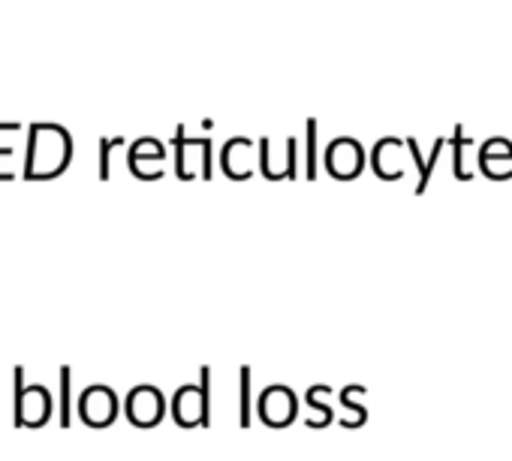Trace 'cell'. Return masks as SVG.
<instances>
[{"instance_id":"2e32d148","label":"cell","mask_w":512,"mask_h":461,"mask_svg":"<svg viewBox=\"0 0 512 461\" xmlns=\"http://www.w3.org/2000/svg\"><path fill=\"white\" fill-rule=\"evenodd\" d=\"M73 371L64 365L61 368V428H70V419H73V404H70V386H73Z\"/></svg>"},{"instance_id":"8992f818","label":"cell","mask_w":512,"mask_h":461,"mask_svg":"<svg viewBox=\"0 0 512 461\" xmlns=\"http://www.w3.org/2000/svg\"><path fill=\"white\" fill-rule=\"evenodd\" d=\"M127 419L136 428H154L166 416V398L157 386H136L124 401Z\"/></svg>"},{"instance_id":"52a82bcc","label":"cell","mask_w":512,"mask_h":461,"mask_svg":"<svg viewBox=\"0 0 512 461\" xmlns=\"http://www.w3.org/2000/svg\"><path fill=\"white\" fill-rule=\"evenodd\" d=\"M79 416L94 428H106L118 419V395L109 386H88L79 395Z\"/></svg>"},{"instance_id":"ba28073f","label":"cell","mask_w":512,"mask_h":461,"mask_svg":"<svg viewBox=\"0 0 512 461\" xmlns=\"http://www.w3.org/2000/svg\"><path fill=\"white\" fill-rule=\"evenodd\" d=\"M365 395V386H344L341 395H338V410H335V419H341L344 428H359L368 422V410L365 404H359L356 398Z\"/></svg>"},{"instance_id":"3957f363","label":"cell","mask_w":512,"mask_h":461,"mask_svg":"<svg viewBox=\"0 0 512 461\" xmlns=\"http://www.w3.org/2000/svg\"><path fill=\"white\" fill-rule=\"evenodd\" d=\"M16 380V410H13V422L16 428H43L52 416V395L46 386H25V368L13 371Z\"/></svg>"},{"instance_id":"9c48e42d","label":"cell","mask_w":512,"mask_h":461,"mask_svg":"<svg viewBox=\"0 0 512 461\" xmlns=\"http://www.w3.org/2000/svg\"><path fill=\"white\" fill-rule=\"evenodd\" d=\"M332 398H335V389H332V386H311V389H308L305 404L317 413V416H311V419L305 422L308 428H326L329 422H335Z\"/></svg>"},{"instance_id":"e0dca14e","label":"cell","mask_w":512,"mask_h":461,"mask_svg":"<svg viewBox=\"0 0 512 461\" xmlns=\"http://www.w3.org/2000/svg\"><path fill=\"white\" fill-rule=\"evenodd\" d=\"M124 145V139H100V178L106 181L112 172H109V157H112V148Z\"/></svg>"},{"instance_id":"6da1fadb","label":"cell","mask_w":512,"mask_h":461,"mask_svg":"<svg viewBox=\"0 0 512 461\" xmlns=\"http://www.w3.org/2000/svg\"><path fill=\"white\" fill-rule=\"evenodd\" d=\"M52 145V124H34L31 127V139H28V166H25V178H55L61 172L70 169L73 160V139L55 151H49Z\"/></svg>"},{"instance_id":"30bf717a","label":"cell","mask_w":512,"mask_h":461,"mask_svg":"<svg viewBox=\"0 0 512 461\" xmlns=\"http://www.w3.org/2000/svg\"><path fill=\"white\" fill-rule=\"evenodd\" d=\"M443 145H446V139H434V148H431V154H428V160L422 157V148H419V142L410 136V139H404V148L410 151V157H413V163H416V169H419V184H416V193H425L428 190V181H431V172H434V163H437V157H440V151H443Z\"/></svg>"},{"instance_id":"4fadbf2b","label":"cell","mask_w":512,"mask_h":461,"mask_svg":"<svg viewBox=\"0 0 512 461\" xmlns=\"http://www.w3.org/2000/svg\"><path fill=\"white\" fill-rule=\"evenodd\" d=\"M253 410H256V401H253V371L244 365V368H238V425L241 428H250Z\"/></svg>"},{"instance_id":"7c38bea8","label":"cell","mask_w":512,"mask_h":461,"mask_svg":"<svg viewBox=\"0 0 512 461\" xmlns=\"http://www.w3.org/2000/svg\"><path fill=\"white\" fill-rule=\"evenodd\" d=\"M494 163H512V142L503 139V136H494V139H488V142L479 148V172H482L485 178H491Z\"/></svg>"},{"instance_id":"5bb4252c","label":"cell","mask_w":512,"mask_h":461,"mask_svg":"<svg viewBox=\"0 0 512 461\" xmlns=\"http://www.w3.org/2000/svg\"><path fill=\"white\" fill-rule=\"evenodd\" d=\"M452 175L455 178H461V181H470L473 178V172H467L464 169V148L470 145V139L464 136V130L461 127H455V133H452Z\"/></svg>"},{"instance_id":"ac0fdd59","label":"cell","mask_w":512,"mask_h":461,"mask_svg":"<svg viewBox=\"0 0 512 461\" xmlns=\"http://www.w3.org/2000/svg\"><path fill=\"white\" fill-rule=\"evenodd\" d=\"M13 154V145H7V148H0V157H10Z\"/></svg>"},{"instance_id":"7a4b0ae2","label":"cell","mask_w":512,"mask_h":461,"mask_svg":"<svg viewBox=\"0 0 512 461\" xmlns=\"http://www.w3.org/2000/svg\"><path fill=\"white\" fill-rule=\"evenodd\" d=\"M172 419L181 428L211 425V368H199V383H187L172 395Z\"/></svg>"},{"instance_id":"277c9868","label":"cell","mask_w":512,"mask_h":461,"mask_svg":"<svg viewBox=\"0 0 512 461\" xmlns=\"http://www.w3.org/2000/svg\"><path fill=\"white\" fill-rule=\"evenodd\" d=\"M256 416H260V422L269 425V428H287L299 416L296 392L290 386H284V383L266 386L260 392V398H256Z\"/></svg>"},{"instance_id":"8fae6325","label":"cell","mask_w":512,"mask_h":461,"mask_svg":"<svg viewBox=\"0 0 512 461\" xmlns=\"http://www.w3.org/2000/svg\"><path fill=\"white\" fill-rule=\"evenodd\" d=\"M166 160V148L160 145V139H154V136H142V139H136V145L130 148V157H127V163H130V172L133 175H139V169H142V163H163Z\"/></svg>"},{"instance_id":"9a60e30c","label":"cell","mask_w":512,"mask_h":461,"mask_svg":"<svg viewBox=\"0 0 512 461\" xmlns=\"http://www.w3.org/2000/svg\"><path fill=\"white\" fill-rule=\"evenodd\" d=\"M308 130V154H305V178H317V118L305 124Z\"/></svg>"},{"instance_id":"5b68a950","label":"cell","mask_w":512,"mask_h":461,"mask_svg":"<svg viewBox=\"0 0 512 461\" xmlns=\"http://www.w3.org/2000/svg\"><path fill=\"white\" fill-rule=\"evenodd\" d=\"M323 163H326V169H329L332 178L353 181V178L362 175V169H365V148H362L359 139H353V136H338V139L326 148Z\"/></svg>"}]
</instances>
